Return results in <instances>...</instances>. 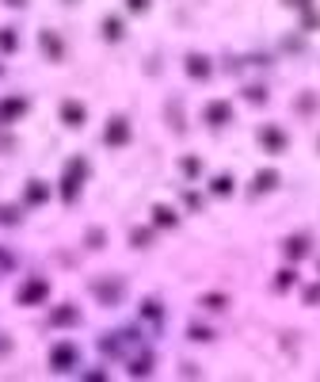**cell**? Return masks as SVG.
I'll use <instances>...</instances> for the list:
<instances>
[{"mask_svg": "<svg viewBox=\"0 0 320 382\" xmlns=\"http://www.w3.org/2000/svg\"><path fill=\"white\" fill-rule=\"evenodd\" d=\"M88 172H92L88 157H69L65 172H61V199H65V203H76V195H81Z\"/></svg>", "mask_w": 320, "mask_h": 382, "instance_id": "6da1fadb", "label": "cell"}, {"mask_svg": "<svg viewBox=\"0 0 320 382\" xmlns=\"http://www.w3.org/2000/svg\"><path fill=\"white\" fill-rule=\"evenodd\" d=\"M46 299H50V283L39 279V275H34V279H27L23 287L16 291V302H19V306H42Z\"/></svg>", "mask_w": 320, "mask_h": 382, "instance_id": "7a4b0ae2", "label": "cell"}, {"mask_svg": "<svg viewBox=\"0 0 320 382\" xmlns=\"http://www.w3.org/2000/svg\"><path fill=\"white\" fill-rule=\"evenodd\" d=\"M27 111H31V100H27V96H4V100H0V126L19 123Z\"/></svg>", "mask_w": 320, "mask_h": 382, "instance_id": "3957f363", "label": "cell"}, {"mask_svg": "<svg viewBox=\"0 0 320 382\" xmlns=\"http://www.w3.org/2000/svg\"><path fill=\"white\" fill-rule=\"evenodd\" d=\"M76 359H81V352H76V344H69V341L50 348V367H54V371H73Z\"/></svg>", "mask_w": 320, "mask_h": 382, "instance_id": "277c9868", "label": "cell"}, {"mask_svg": "<svg viewBox=\"0 0 320 382\" xmlns=\"http://www.w3.org/2000/svg\"><path fill=\"white\" fill-rule=\"evenodd\" d=\"M103 141L111 145V150H122L126 141H130V123H126L122 115L107 119V126H103Z\"/></svg>", "mask_w": 320, "mask_h": 382, "instance_id": "5b68a950", "label": "cell"}, {"mask_svg": "<svg viewBox=\"0 0 320 382\" xmlns=\"http://www.w3.org/2000/svg\"><path fill=\"white\" fill-rule=\"evenodd\" d=\"M259 145L267 153H286L290 138H286V130H282V126H259Z\"/></svg>", "mask_w": 320, "mask_h": 382, "instance_id": "8992f818", "label": "cell"}, {"mask_svg": "<svg viewBox=\"0 0 320 382\" xmlns=\"http://www.w3.org/2000/svg\"><path fill=\"white\" fill-rule=\"evenodd\" d=\"M202 119H206L210 126H229V123H233V103H229V100H210V103L202 108Z\"/></svg>", "mask_w": 320, "mask_h": 382, "instance_id": "52a82bcc", "label": "cell"}, {"mask_svg": "<svg viewBox=\"0 0 320 382\" xmlns=\"http://www.w3.org/2000/svg\"><path fill=\"white\" fill-rule=\"evenodd\" d=\"M39 46H42V54H46L50 61H61V58H65V42H61L58 31H39Z\"/></svg>", "mask_w": 320, "mask_h": 382, "instance_id": "ba28073f", "label": "cell"}, {"mask_svg": "<svg viewBox=\"0 0 320 382\" xmlns=\"http://www.w3.org/2000/svg\"><path fill=\"white\" fill-rule=\"evenodd\" d=\"M183 69H187L191 81H210V73H213V66H210V58H206V54H187Z\"/></svg>", "mask_w": 320, "mask_h": 382, "instance_id": "9c48e42d", "label": "cell"}, {"mask_svg": "<svg viewBox=\"0 0 320 382\" xmlns=\"http://www.w3.org/2000/svg\"><path fill=\"white\" fill-rule=\"evenodd\" d=\"M61 123L73 126V130H76V126H84V123H88V108H84L81 100H65V103H61Z\"/></svg>", "mask_w": 320, "mask_h": 382, "instance_id": "30bf717a", "label": "cell"}, {"mask_svg": "<svg viewBox=\"0 0 320 382\" xmlns=\"http://www.w3.org/2000/svg\"><path fill=\"white\" fill-rule=\"evenodd\" d=\"M92 291H96V299H99V302H107V306H115V302L126 294V287H122V279H111V283H96Z\"/></svg>", "mask_w": 320, "mask_h": 382, "instance_id": "8fae6325", "label": "cell"}, {"mask_svg": "<svg viewBox=\"0 0 320 382\" xmlns=\"http://www.w3.org/2000/svg\"><path fill=\"white\" fill-rule=\"evenodd\" d=\"M76 321H81V310H76L73 302L50 310V325H54V329H65V325H76Z\"/></svg>", "mask_w": 320, "mask_h": 382, "instance_id": "7c38bea8", "label": "cell"}, {"mask_svg": "<svg viewBox=\"0 0 320 382\" xmlns=\"http://www.w3.org/2000/svg\"><path fill=\"white\" fill-rule=\"evenodd\" d=\"M282 252H286V260H305L309 257V237H301V233H297V237H286V241H282Z\"/></svg>", "mask_w": 320, "mask_h": 382, "instance_id": "4fadbf2b", "label": "cell"}, {"mask_svg": "<svg viewBox=\"0 0 320 382\" xmlns=\"http://www.w3.org/2000/svg\"><path fill=\"white\" fill-rule=\"evenodd\" d=\"M50 199V183H42V180H31L23 188V203L27 207H39V203H46Z\"/></svg>", "mask_w": 320, "mask_h": 382, "instance_id": "5bb4252c", "label": "cell"}, {"mask_svg": "<svg viewBox=\"0 0 320 382\" xmlns=\"http://www.w3.org/2000/svg\"><path fill=\"white\" fill-rule=\"evenodd\" d=\"M279 180H282V176L275 172V168H259L255 180H252V191H275V188H279Z\"/></svg>", "mask_w": 320, "mask_h": 382, "instance_id": "9a60e30c", "label": "cell"}, {"mask_svg": "<svg viewBox=\"0 0 320 382\" xmlns=\"http://www.w3.org/2000/svg\"><path fill=\"white\" fill-rule=\"evenodd\" d=\"M153 222L160 225V230H172V225H180V214H175L172 207H164V203H156V207H153Z\"/></svg>", "mask_w": 320, "mask_h": 382, "instance_id": "2e32d148", "label": "cell"}, {"mask_svg": "<svg viewBox=\"0 0 320 382\" xmlns=\"http://www.w3.org/2000/svg\"><path fill=\"white\" fill-rule=\"evenodd\" d=\"M19 50V31L16 27H0V54H16Z\"/></svg>", "mask_w": 320, "mask_h": 382, "instance_id": "e0dca14e", "label": "cell"}, {"mask_svg": "<svg viewBox=\"0 0 320 382\" xmlns=\"http://www.w3.org/2000/svg\"><path fill=\"white\" fill-rule=\"evenodd\" d=\"M233 188H237V180H233L229 172H222V176H213V180H210V191H213V195H222V199H225V195H233Z\"/></svg>", "mask_w": 320, "mask_h": 382, "instance_id": "ac0fdd59", "label": "cell"}, {"mask_svg": "<svg viewBox=\"0 0 320 382\" xmlns=\"http://www.w3.org/2000/svg\"><path fill=\"white\" fill-rule=\"evenodd\" d=\"M122 34H126V27H122V19H118V16H107L103 19V39L107 42H118Z\"/></svg>", "mask_w": 320, "mask_h": 382, "instance_id": "d6986e66", "label": "cell"}, {"mask_svg": "<svg viewBox=\"0 0 320 382\" xmlns=\"http://www.w3.org/2000/svg\"><path fill=\"white\" fill-rule=\"evenodd\" d=\"M130 374L134 379H145V374H153V356H138L130 363Z\"/></svg>", "mask_w": 320, "mask_h": 382, "instance_id": "ffe728a7", "label": "cell"}, {"mask_svg": "<svg viewBox=\"0 0 320 382\" xmlns=\"http://www.w3.org/2000/svg\"><path fill=\"white\" fill-rule=\"evenodd\" d=\"M130 245L134 249H149V245H153V230H141L138 225V230L130 233Z\"/></svg>", "mask_w": 320, "mask_h": 382, "instance_id": "44dd1931", "label": "cell"}, {"mask_svg": "<svg viewBox=\"0 0 320 382\" xmlns=\"http://www.w3.org/2000/svg\"><path fill=\"white\" fill-rule=\"evenodd\" d=\"M294 283H297V272H294V268H282L279 279H275V287H279V291H290Z\"/></svg>", "mask_w": 320, "mask_h": 382, "instance_id": "7402d4cb", "label": "cell"}, {"mask_svg": "<svg viewBox=\"0 0 320 382\" xmlns=\"http://www.w3.org/2000/svg\"><path fill=\"white\" fill-rule=\"evenodd\" d=\"M198 306H206V310H225V306H229V299H225V294H202V302H198Z\"/></svg>", "mask_w": 320, "mask_h": 382, "instance_id": "603a6c76", "label": "cell"}, {"mask_svg": "<svg viewBox=\"0 0 320 382\" xmlns=\"http://www.w3.org/2000/svg\"><path fill=\"white\" fill-rule=\"evenodd\" d=\"M141 317H149V321H160V302H156V299H145V302H141Z\"/></svg>", "mask_w": 320, "mask_h": 382, "instance_id": "cb8c5ba5", "label": "cell"}, {"mask_svg": "<svg viewBox=\"0 0 320 382\" xmlns=\"http://www.w3.org/2000/svg\"><path fill=\"white\" fill-rule=\"evenodd\" d=\"M19 218H23V214H19V207H0V225H16Z\"/></svg>", "mask_w": 320, "mask_h": 382, "instance_id": "d4e9b609", "label": "cell"}, {"mask_svg": "<svg viewBox=\"0 0 320 382\" xmlns=\"http://www.w3.org/2000/svg\"><path fill=\"white\" fill-rule=\"evenodd\" d=\"M180 168H183V176H191V180H195V176L202 172V161H198V157H183Z\"/></svg>", "mask_w": 320, "mask_h": 382, "instance_id": "484cf974", "label": "cell"}, {"mask_svg": "<svg viewBox=\"0 0 320 382\" xmlns=\"http://www.w3.org/2000/svg\"><path fill=\"white\" fill-rule=\"evenodd\" d=\"M244 96L252 103H267V88H259V84H252V88H244Z\"/></svg>", "mask_w": 320, "mask_h": 382, "instance_id": "4316f807", "label": "cell"}, {"mask_svg": "<svg viewBox=\"0 0 320 382\" xmlns=\"http://www.w3.org/2000/svg\"><path fill=\"white\" fill-rule=\"evenodd\" d=\"M191 341H213V332L202 329V325H191Z\"/></svg>", "mask_w": 320, "mask_h": 382, "instance_id": "83f0119b", "label": "cell"}, {"mask_svg": "<svg viewBox=\"0 0 320 382\" xmlns=\"http://www.w3.org/2000/svg\"><path fill=\"white\" fill-rule=\"evenodd\" d=\"M149 4H153V0H126V8H130L134 16H141V12H149Z\"/></svg>", "mask_w": 320, "mask_h": 382, "instance_id": "f1b7e54d", "label": "cell"}, {"mask_svg": "<svg viewBox=\"0 0 320 382\" xmlns=\"http://www.w3.org/2000/svg\"><path fill=\"white\" fill-rule=\"evenodd\" d=\"M88 249H103V230H88Z\"/></svg>", "mask_w": 320, "mask_h": 382, "instance_id": "f546056e", "label": "cell"}, {"mask_svg": "<svg viewBox=\"0 0 320 382\" xmlns=\"http://www.w3.org/2000/svg\"><path fill=\"white\" fill-rule=\"evenodd\" d=\"M286 8H301V12H309L312 8V0H282Z\"/></svg>", "mask_w": 320, "mask_h": 382, "instance_id": "4dcf8cb0", "label": "cell"}, {"mask_svg": "<svg viewBox=\"0 0 320 382\" xmlns=\"http://www.w3.org/2000/svg\"><path fill=\"white\" fill-rule=\"evenodd\" d=\"M305 302H309V306H317V302H320V287H309V291H305Z\"/></svg>", "mask_w": 320, "mask_h": 382, "instance_id": "1f68e13d", "label": "cell"}, {"mask_svg": "<svg viewBox=\"0 0 320 382\" xmlns=\"http://www.w3.org/2000/svg\"><path fill=\"white\" fill-rule=\"evenodd\" d=\"M8 8H27V0H4Z\"/></svg>", "mask_w": 320, "mask_h": 382, "instance_id": "d6a6232c", "label": "cell"}, {"mask_svg": "<svg viewBox=\"0 0 320 382\" xmlns=\"http://www.w3.org/2000/svg\"><path fill=\"white\" fill-rule=\"evenodd\" d=\"M0 73H4V69H0Z\"/></svg>", "mask_w": 320, "mask_h": 382, "instance_id": "836d02e7", "label": "cell"}]
</instances>
